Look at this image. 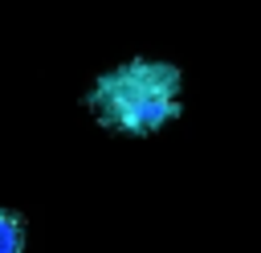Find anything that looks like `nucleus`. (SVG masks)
Returning <instances> with one entry per match:
<instances>
[{"instance_id": "2", "label": "nucleus", "mask_w": 261, "mask_h": 253, "mask_svg": "<svg viewBox=\"0 0 261 253\" xmlns=\"http://www.w3.org/2000/svg\"><path fill=\"white\" fill-rule=\"evenodd\" d=\"M0 253H24V216L0 208Z\"/></svg>"}, {"instance_id": "1", "label": "nucleus", "mask_w": 261, "mask_h": 253, "mask_svg": "<svg viewBox=\"0 0 261 253\" xmlns=\"http://www.w3.org/2000/svg\"><path fill=\"white\" fill-rule=\"evenodd\" d=\"M86 110L114 135H159L184 114V69L163 57H126L94 78Z\"/></svg>"}]
</instances>
